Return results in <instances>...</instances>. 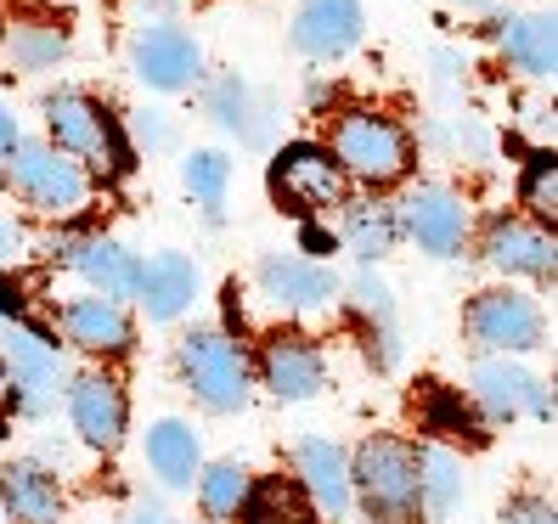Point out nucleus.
Segmentation results:
<instances>
[{"label":"nucleus","instance_id":"f257e3e1","mask_svg":"<svg viewBox=\"0 0 558 524\" xmlns=\"http://www.w3.org/2000/svg\"><path fill=\"white\" fill-rule=\"evenodd\" d=\"M46 130H51V147L62 158H74L85 175L119 181L130 170V147H124L119 119L96 102V96H85V90L46 96Z\"/></svg>","mask_w":558,"mask_h":524},{"label":"nucleus","instance_id":"f03ea898","mask_svg":"<svg viewBox=\"0 0 558 524\" xmlns=\"http://www.w3.org/2000/svg\"><path fill=\"white\" fill-rule=\"evenodd\" d=\"M327 153L344 170V181H367V186H396L412 170V136L378 108H344L327 130Z\"/></svg>","mask_w":558,"mask_h":524},{"label":"nucleus","instance_id":"7ed1b4c3","mask_svg":"<svg viewBox=\"0 0 558 524\" xmlns=\"http://www.w3.org/2000/svg\"><path fill=\"white\" fill-rule=\"evenodd\" d=\"M350 497H361V513L373 524H417V468L407 440H367L350 463Z\"/></svg>","mask_w":558,"mask_h":524},{"label":"nucleus","instance_id":"20e7f679","mask_svg":"<svg viewBox=\"0 0 558 524\" xmlns=\"http://www.w3.org/2000/svg\"><path fill=\"white\" fill-rule=\"evenodd\" d=\"M0 163H7V186L28 209H40L51 220H69L90 204V175L74 158H62L51 142H17Z\"/></svg>","mask_w":558,"mask_h":524},{"label":"nucleus","instance_id":"39448f33","mask_svg":"<svg viewBox=\"0 0 558 524\" xmlns=\"http://www.w3.org/2000/svg\"><path fill=\"white\" fill-rule=\"evenodd\" d=\"M181 378L209 412H243L248 406V355L232 333L220 327H198L181 339Z\"/></svg>","mask_w":558,"mask_h":524},{"label":"nucleus","instance_id":"423d86ee","mask_svg":"<svg viewBox=\"0 0 558 524\" xmlns=\"http://www.w3.org/2000/svg\"><path fill=\"white\" fill-rule=\"evenodd\" d=\"M271 198L293 215H327L344 209V170L333 153L316 142H293L271 158Z\"/></svg>","mask_w":558,"mask_h":524},{"label":"nucleus","instance_id":"0eeeda50","mask_svg":"<svg viewBox=\"0 0 558 524\" xmlns=\"http://www.w3.org/2000/svg\"><path fill=\"white\" fill-rule=\"evenodd\" d=\"M463 327H469L474 344L497 350V355L536 350L547 339L542 305L531 300V293H519V288H485V293H474L469 310H463Z\"/></svg>","mask_w":558,"mask_h":524},{"label":"nucleus","instance_id":"6e6552de","mask_svg":"<svg viewBox=\"0 0 558 524\" xmlns=\"http://www.w3.org/2000/svg\"><path fill=\"white\" fill-rule=\"evenodd\" d=\"M0 350H7L0 362H7V373H12L17 412L40 417V412L57 401V383H62V355H57V344L40 333V327L7 321V327H0Z\"/></svg>","mask_w":558,"mask_h":524},{"label":"nucleus","instance_id":"1a4fd4ad","mask_svg":"<svg viewBox=\"0 0 558 524\" xmlns=\"http://www.w3.org/2000/svg\"><path fill=\"white\" fill-rule=\"evenodd\" d=\"M57 266H69L74 277L90 282V293L102 300H136V282H142V259L130 254L119 237H102V232H80V237H57L51 243Z\"/></svg>","mask_w":558,"mask_h":524},{"label":"nucleus","instance_id":"9d476101","mask_svg":"<svg viewBox=\"0 0 558 524\" xmlns=\"http://www.w3.org/2000/svg\"><path fill=\"white\" fill-rule=\"evenodd\" d=\"M130 69H136V80L153 85V90H192L204 74V51L186 28L147 23L142 35L130 40Z\"/></svg>","mask_w":558,"mask_h":524},{"label":"nucleus","instance_id":"9b49d317","mask_svg":"<svg viewBox=\"0 0 558 524\" xmlns=\"http://www.w3.org/2000/svg\"><path fill=\"white\" fill-rule=\"evenodd\" d=\"M396 220L401 232L435 259H451L463 254V237H469V204L457 198L451 186H417L407 192V204H396Z\"/></svg>","mask_w":558,"mask_h":524},{"label":"nucleus","instance_id":"f8f14e48","mask_svg":"<svg viewBox=\"0 0 558 524\" xmlns=\"http://www.w3.org/2000/svg\"><path fill=\"white\" fill-rule=\"evenodd\" d=\"M259 378L277 401H316L327 383V362L305 333H271L259 350Z\"/></svg>","mask_w":558,"mask_h":524},{"label":"nucleus","instance_id":"ddd939ff","mask_svg":"<svg viewBox=\"0 0 558 524\" xmlns=\"http://www.w3.org/2000/svg\"><path fill=\"white\" fill-rule=\"evenodd\" d=\"M259 288L277 310H327L339 300V277L316 266V259H293V254H266L259 259Z\"/></svg>","mask_w":558,"mask_h":524},{"label":"nucleus","instance_id":"4468645a","mask_svg":"<svg viewBox=\"0 0 558 524\" xmlns=\"http://www.w3.org/2000/svg\"><path fill=\"white\" fill-rule=\"evenodd\" d=\"M474 401L490 417H553V395L536 373H524L513 362H480L474 367Z\"/></svg>","mask_w":558,"mask_h":524},{"label":"nucleus","instance_id":"2eb2a0df","mask_svg":"<svg viewBox=\"0 0 558 524\" xmlns=\"http://www.w3.org/2000/svg\"><path fill=\"white\" fill-rule=\"evenodd\" d=\"M69 417H74V429H80L85 446L113 451V446L124 440V423H130L124 389H119L113 378H102V373L74 378V389H69Z\"/></svg>","mask_w":558,"mask_h":524},{"label":"nucleus","instance_id":"dca6fc26","mask_svg":"<svg viewBox=\"0 0 558 524\" xmlns=\"http://www.w3.org/2000/svg\"><path fill=\"white\" fill-rule=\"evenodd\" d=\"M62 333H69L74 350H90V355H124L130 339H136V327H130L124 305L102 300V293H85V300H69L57 310Z\"/></svg>","mask_w":558,"mask_h":524},{"label":"nucleus","instance_id":"f3484780","mask_svg":"<svg viewBox=\"0 0 558 524\" xmlns=\"http://www.w3.org/2000/svg\"><path fill=\"white\" fill-rule=\"evenodd\" d=\"M480 254L497 271H508V277H553V259H558L553 237L542 232V226H531V220H490Z\"/></svg>","mask_w":558,"mask_h":524},{"label":"nucleus","instance_id":"a211bd4d","mask_svg":"<svg viewBox=\"0 0 558 524\" xmlns=\"http://www.w3.org/2000/svg\"><path fill=\"white\" fill-rule=\"evenodd\" d=\"M361 40V0H305L293 17V46L305 57H344Z\"/></svg>","mask_w":558,"mask_h":524},{"label":"nucleus","instance_id":"6ab92c4d","mask_svg":"<svg viewBox=\"0 0 558 524\" xmlns=\"http://www.w3.org/2000/svg\"><path fill=\"white\" fill-rule=\"evenodd\" d=\"M136 300L153 321H175L192 300H198V266H192L186 254H153L142 266Z\"/></svg>","mask_w":558,"mask_h":524},{"label":"nucleus","instance_id":"aec40b11","mask_svg":"<svg viewBox=\"0 0 558 524\" xmlns=\"http://www.w3.org/2000/svg\"><path fill=\"white\" fill-rule=\"evenodd\" d=\"M497 46L524 80H553V69H558V23L547 12H524V17L497 23Z\"/></svg>","mask_w":558,"mask_h":524},{"label":"nucleus","instance_id":"412c9836","mask_svg":"<svg viewBox=\"0 0 558 524\" xmlns=\"http://www.w3.org/2000/svg\"><path fill=\"white\" fill-rule=\"evenodd\" d=\"M300 490L316 513L339 519L350 508V456L333 440H305L300 446Z\"/></svg>","mask_w":558,"mask_h":524},{"label":"nucleus","instance_id":"4be33fe9","mask_svg":"<svg viewBox=\"0 0 558 524\" xmlns=\"http://www.w3.org/2000/svg\"><path fill=\"white\" fill-rule=\"evenodd\" d=\"M204 102H209V119H215L220 130H232L238 142H248V147H266V142H271V108L248 90L243 74H220V80L209 85Z\"/></svg>","mask_w":558,"mask_h":524},{"label":"nucleus","instance_id":"5701e85b","mask_svg":"<svg viewBox=\"0 0 558 524\" xmlns=\"http://www.w3.org/2000/svg\"><path fill=\"white\" fill-rule=\"evenodd\" d=\"M0 497H7L17 524H57L62 519V485L46 463H12L0 474Z\"/></svg>","mask_w":558,"mask_h":524},{"label":"nucleus","instance_id":"b1692460","mask_svg":"<svg viewBox=\"0 0 558 524\" xmlns=\"http://www.w3.org/2000/svg\"><path fill=\"white\" fill-rule=\"evenodd\" d=\"M147 463H153V474L170 490H186L192 479H198V468H204V451H198L192 423H181V417L153 423V429H147Z\"/></svg>","mask_w":558,"mask_h":524},{"label":"nucleus","instance_id":"393cba45","mask_svg":"<svg viewBox=\"0 0 558 524\" xmlns=\"http://www.w3.org/2000/svg\"><path fill=\"white\" fill-rule=\"evenodd\" d=\"M412 468H417V513L423 519H451L463 508V463L446 446L412 451Z\"/></svg>","mask_w":558,"mask_h":524},{"label":"nucleus","instance_id":"a878e982","mask_svg":"<svg viewBox=\"0 0 558 524\" xmlns=\"http://www.w3.org/2000/svg\"><path fill=\"white\" fill-rule=\"evenodd\" d=\"M401 237V220H396V204H350L344 209V248L355 259H384Z\"/></svg>","mask_w":558,"mask_h":524},{"label":"nucleus","instance_id":"bb28decb","mask_svg":"<svg viewBox=\"0 0 558 524\" xmlns=\"http://www.w3.org/2000/svg\"><path fill=\"white\" fill-rule=\"evenodd\" d=\"M181 181H186L192 198L204 204V215L220 220V209H226V186H232V158H226L220 147H198V153H186Z\"/></svg>","mask_w":558,"mask_h":524},{"label":"nucleus","instance_id":"cd10ccee","mask_svg":"<svg viewBox=\"0 0 558 524\" xmlns=\"http://www.w3.org/2000/svg\"><path fill=\"white\" fill-rule=\"evenodd\" d=\"M198 497H204V513H215V519H243L254 479L243 463H215V468H198Z\"/></svg>","mask_w":558,"mask_h":524},{"label":"nucleus","instance_id":"c85d7f7f","mask_svg":"<svg viewBox=\"0 0 558 524\" xmlns=\"http://www.w3.org/2000/svg\"><path fill=\"white\" fill-rule=\"evenodd\" d=\"M350 300H355V310L367 316V327L378 333V362L396 367V300H389V288H384L373 271H361V277L350 282Z\"/></svg>","mask_w":558,"mask_h":524},{"label":"nucleus","instance_id":"c756f323","mask_svg":"<svg viewBox=\"0 0 558 524\" xmlns=\"http://www.w3.org/2000/svg\"><path fill=\"white\" fill-rule=\"evenodd\" d=\"M69 57V35L51 23H17L12 28V62L28 74H40V69H57V62Z\"/></svg>","mask_w":558,"mask_h":524},{"label":"nucleus","instance_id":"7c9ffc66","mask_svg":"<svg viewBox=\"0 0 558 524\" xmlns=\"http://www.w3.org/2000/svg\"><path fill=\"white\" fill-rule=\"evenodd\" d=\"M519 209H531L542 232H547V220H558V163H553V153H536L531 163H524Z\"/></svg>","mask_w":558,"mask_h":524},{"label":"nucleus","instance_id":"2f4dec72","mask_svg":"<svg viewBox=\"0 0 558 524\" xmlns=\"http://www.w3.org/2000/svg\"><path fill=\"white\" fill-rule=\"evenodd\" d=\"M429 423H435V429H457V435H469L474 446L485 440V429L469 417V406H463V401H451L440 383H429Z\"/></svg>","mask_w":558,"mask_h":524},{"label":"nucleus","instance_id":"473e14b6","mask_svg":"<svg viewBox=\"0 0 558 524\" xmlns=\"http://www.w3.org/2000/svg\"><path fill=\"white\" fill-rule=\"evenodd\" d=\"M124 124H130V136H136V147H147V153H170L175 147V124H170V113H158V108H136Z\"/></svg>","mask_w":558,"mask_h":524},{"label":"nucleus","instance_id":"72a5a7b5","mask_svg":"<svg viewBox=\"0 0 558 524\" xmlns=\"http://www.w3.org/2000/svg\"><path fill=\"white\" fill-rule=\"evenodd\" d=\"M513 130H519V136H531L536 147H547L553 142V108L547 102H519L513 108Z\"/></svg>","mask_w":558,"mask_h":524},{"label":"nucleus","instance_id":"f704fd0d","mask_svg":"<svg viewBox=\"0 0 558 524\" xmlns=\"http://www.w3.org/2000/svg\"><path fill=\"white\" fill-rule=\"evenodd\" d=\"M502 524H558V519H553V508L542 497H519V502L502 508Z\"/></svg>","mask_w":558,"mask_h":524},{"label":"nucleus","instance_id":"c9c22d12","mask_svg":"<svg viewBox=\"0 0 558 524\" xmlns=\"http://www.w3.org/2000/svg\"><path fill=\"white\" fill-rule=\"evenodd\" d=\"M0 316H7V321H23V288L7 282V277H0Z\"/></svg>","mask_w":558,"mask_h":524},{"label":"nucleus","instance_id":"e433bc0d","mask_svg":"<svg viewBox=\"0 0 558 524\" xmlns=\"http://www.w3.org/2000/svg\"><path fill=\"white\" fill-rule=\"evenodd\" d=\"M147 23H170V12H175V0H130Z\"/></svg>","mask_w":558,"mask_h":524},{"label":"nucleus","instance_id":"4c0bfd02","mask_svg":"<svg viewBox=\"0 0 558 524\" xmlns=\"http://www.w3.org/2000/svg\"><path fill=\"white\" fill-rule=\"evenodd\" d=\"M17 412V395H12V373H7V362H0V429H7V417Z\"/></svg>","mask_w":558,"mask_h":524},{"label":"nucleus","instance_id":"58836bf2","mask_svg":"<svg viewBox=\"0 0 558 524\" xmlns=\"http://www.w3.org/2000/svg\"><path fill=\"white\" fill-rule=\"evenodd\" d=\"M12 147H17V119H12V108H0V158Z\"/></svg>","mask_w":558,"mask_h":524},{"label":"nucleus","instance_id":"ea45409f","mask_svg":"<svg viewBox=\"0 0 558 524\" xmlns=\"http://www.w3.org/2000/svg\"><path fill=\"white\" fill-rule=\"evenodd\" d=\"M17 248H23V232H17L12 220H0V259H12Z\"/></svg>","mask_w":558,"mask_h":524},{"label":"nucleus","instance_id":"a19ab883","mask_svg":"<svg viewBox=\"0 0 558 524\" xmlns=\"http://www.w3.org/2000/svg\"><path fill=\"white\" fill-rule=\"evenodd\" d=\"M305 248H311V254H327V248H333V237H327L322 226H305Z\"/></svg>","mask_w":558,"mask_h":524},{"label":"nucleus","instance_id":"79ce46f5","mask_svg":"<svg viewBox=\"0 0 558 524\" xmlns=\"http://www.w3.org/2000/svg\"><path fill=\"white\" fill-rule=\"evenodd\" d=\"M124 524H163V513L153 508V502H142V508H130V519Z\"/></svg>","mask_w":558,"mask_h":524},{"label":"nucleus","instance_id":"37998d69","mask_svg":"<svg viewBox=\"0 0 558 524\" xmlns=\"http://www.w3.org/2000/svg\"><path fill=\"white\" fill-rule=\"evenodd\" d=\"M457 7H469V12H485V7H497V0H457Z\"/></svg>","mask_w":558,"mask_h":524},{"label":"nucleus","instance_id":"c03bdc74","mask_svg":"<svg viewBox=\"0 0 558 524\" xmlns=\"http://www.w3.org/2000/svg\"><path fill=\"white\" fill-rule=\"evenodd\" d=\"M243 519H248V513H243ZM248 524H271V519H248Z\"/></svg>","mask_w":558,"mask_h":524},{"label":"nucleus","instance_id":"a18cd8bd","mask_svg":"<svg viewBox=\"0 0 558 524\" xmlns=\"http://www.w3.org/2000/svg\"><path fill=\"white\" fill-rule=\"evenodd\" d=\"M0 327H7V316H0Z\"/></svg>","mask_w":558,"mask_h":524},{"label":"nucleus","instance_id":"49530a36","mask_svg":"<svg viewBox=\"0 0 558 524\" xmlns=\"http://www.w3.org/2000/svg\"><path fill=\"white\" fill-rule=\"evenodd\" d=\"M0 28H7V23H0Z\"/></svg>","mask_w":558,"mask_h":524}]
</instances>
